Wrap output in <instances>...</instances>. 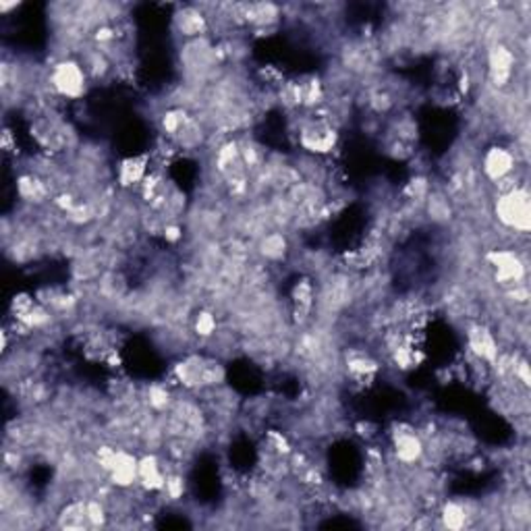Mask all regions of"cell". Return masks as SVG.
Instances as JSON below:
<instances>
[{
  "label": "cell",
  "mask_w": 531,
  "mask_h": 531,
  "mask_svg": "<svg viewBox=\"0 0 531 531\" xmlns=\"http://www.w3.org/2000/svg\"><path fill=\"white\" fill-rule=\"evenodd\" d=\"M46 85L48 92L54 93L58 100H71L79 102L85 98L87 90H90V75L79 63V58H63L48 67L46 73Z\"/></svg>",
  "instance_id": "6da1fadb"
},
{
  "label": "cell",
  "mask_w": 531,
  "mask_h": 531,
  "mask_svg": "<svg viewBox=\"0 0 531 531\" xmlns=\"http://www.w3.org/2000/svg\"><path fill=\"white\" fill-rule=\"evenodd\" d=\"M494 218L506 232H513L515 237L529 235L531 229V203L529 192L526 185H519L511 192L498 193L492 206Z\"/></svg>",
  "instance_id": "7a4b0ae2"
},
{
  "label": "cell",
  "mask_w": 531,
  "mask_h": 531,
  "mask_svg": "<svg viewBox=\"0 0 531 531\" xmlns=\"http://www.w3.org/2000/svg\"><path fill=\"white\" fill-rule=\"evenodd\" d=\"M517 150L505 148V145H490L482 154V172L488 183L497 185L500 181L511 177L519 169Z\"/></svg>",
  "instance_id": "3957f363"
},
{
  "label": "cell",
  "mask_w": 531,
  "mask_h": 531,
  "mask_svg": "<svg viewBox=\"0 0 531 531\" xmlns=\"http://www.w3.org/2000/svg\"><path fill=\"white\" fill-rule=\"evenodd\" d=\"M166 474H169V467L158 453L154 450L143 453L137 465V488H142L145 494H162Z\"/></svg>",
  "instance_id": "277c9868"
},
{
  "label": "cell",
  "mask_w": 531,
  "mask_h": 531,
  "mask_svg": "<svg viewBox=\"0 0 531 531\" xmlns=\"http://www.w3.org/2000/svg\"><path fill=\"white\" fill-rule=\"evenodd\" d=\"M172 27L183 40L203 38L210 32V24L206 13L202 11L200 5H185L179 6L177 13L172 15Z\"/></svg>",
  "instance_id": "5b68a950"
},
{
  "label": "cell",
  "mask_w": 531,
  "mask_h": 531,
  "mask_svg": "<svg viewBox=\"0 0 531 531\" xmlns=\"http://www.w3.org/2000/svg\"><path fill=\"white\" fill-rule=\"evenodd\" d=\"M152 154H133L119 160L114 169L116 183L123 189H140L143 179L150 174Z\"/></svg>",
  "instance_id": "8992f818"
},
{
  "label": "cell",
  "mask_w": 531,
  "mask_h": 531,
  "mask_svg": "<svg viewBox=\"0 0 531 531\" xmlns=\"http://www.w3.org/2000/svg\"><path fill=\"white\" fill-rule=\"evenodd\" d=\"M137 465H140V457L127 448H119L113 467L108 471V484L114 486L116 490L137 488Z\"/></svg>",
  "instance_id": "52a82bcc"
},
{
  "label": "cell",
  "mask_w": 531,
  "mask_h": 531,
  "mask_svg": "<svg viewBox=\"0 0 531 531\" xmlns=\"http://www.w3.org/2000/svg\"><path fill=\"white\" fill-rule=\"evenodd\" d=\"M258 250H260V256L268 261L285 260V256L289 253V241H287L285 232L272 231V232H266V235H261Z\"/></svg>",
  "instance_id": "ba28073f"
},
{
  "label": "cell",
  "mask_w": 531,
  "mask_h": 531,
  "mask_svg": "<svg viewBox=\"0 0 531 531\" xmlns=\"http://www.w3.org/2000/svg\"><path fill=\"white\" fill-rule=\"evenodd\" d=\"M192 332L195 339H200L206 343L212 337H216L218 332V318L212 310H200L195 311V316H192Z\"/></svg>",
  "instance_id": "9c48e42d"
},
{
  "label": "cell",
  "mask_w": 531,
  "mask_h": 531,
  "mask_svg": "<svg viewBox=\"0 0 531 531\" xmlns=\"http://www.w3.org/2000/svg\"><path fill=\"white\" fill-rule=\"evenodd\" d=\"M21 6V3H0V15L3 17H9L11 11H17Z\"/></svg>",
  "instance_id": "30bf717a"
}]
</instances>
